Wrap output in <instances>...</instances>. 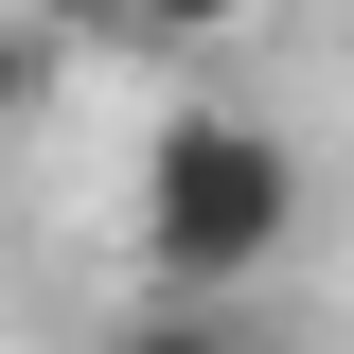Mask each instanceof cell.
Wrapping results in <instances>:
<instances>
[{
  "label": "cell",
  "mask_w": 354,
  "mask_h": 354,
  "mask_svg": "<svg viewBox=\"0 0 354 354\" xmlns=\"http://www.w3.org/2000/svg\"><path fill=\"white\" fill-rule=\"evenodd\" d=\"M301 248V142L266 106H177L142 142V283L160 301H248Z\"/></svg>",
  "instance_id": "cell-1"
},
{
  "label": "cell",
  "mask_w": 354,
  "mask_h": 354,
  "mask_svg": "<svg viewBox=\"0 0 354 354\" xmlns=\"http://www.w3.org/2000/svg\"><path fill=\"white\" fill-rule=\"evenodd\" d=\"M106 354H266V337H248V301H160V283H142V301L106 319Z\"/></svg>",
  "instance_id": "cell-2"
},
{
  "label": "cell",
  "mask_w": 354,
  "mask_h": 354,
  "mask_svg": "<svg viewBox=\"0 0 354 354\" xmlns=\"http://www.w3.org/2000/svg\"><path fill=\"white\" fill-rule=\"evenodd\" d=\"M266 0H124V53H213V36H248Z\"/></svg>",
  "instance_id": "cell-3"
},
{
  "label": "cell",
  "mask_w": 354,
  "mask_h": 354,
  "mask_svg": "<svg viewBox=\"0 0 354 354\" xmlns=\"http://www.w3.org/2000/svg\"><path fill=\"white\" fill-rule=\"evenodd\" d=\"M36 88H53V36H36V18H18V0H0V124H18Z\"/></svg>",
  "instance_id": "cell-4"
},
{
  "label": "cell",
  "mask_w": 354,
  "mask_h": 354,
  "mask_svg": "<svg viewBox=\"0 0 354 354\" xmlns=\"http://www.w3.org/2000/svg\"><path fill=\"white\" fill-rule=\"evenodd\" d=\"M18 18H36L53 53H124V0H18Z\"/></svg>",
  "instance_id": "cell-5"
}]
</instances>
